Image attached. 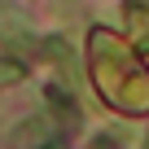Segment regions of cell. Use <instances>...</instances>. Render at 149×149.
<instances>
[{
  "instance_id": "3",
  "label": "cell",
  "mask_w": 149,
  "mask_h": 149,
  "mask_svg": "<svg viewBox=\"0 0 149 149\" xmlns=\"http://www.w3.org/2000/svg\"><path fill=\"white\" fill-rule=\"evenodd\" d=\"M132 26H136L140 44H149V13H145V9H132Z\"/></svg>"
},
{
  "instance_id": "2",
  "label": "cell",
  "mask_w": 149,
  "mask_h": 149,
  "mask_svg": "<svg viewBox=\"0 0 149 149\" xmlns=\"http://www.w3.org/2000/svg\"><path fill=\"white\" fill-rule=\"evenodd\" d=\"M18 79H22V66L13 57H0V92H5L9 84H18Z\"/></svg>"
},
{
  "instance_id": "1",
  "label": "cell",
  "mask_w": 149,
  "mask_h": 149,
  "mask_svg": "<svg viewBox=\"0 0 149 149\" xmlns=\"http://www.w3.org/2000/svg\"><path fill=\"white\" fill-rule=\"evenodd\" d=\"M92 79L101 97L123 114H149V70L140 66L136 48L123 44L114 31H92Z\"/></svg>"
}]
</instances>
